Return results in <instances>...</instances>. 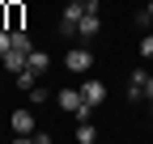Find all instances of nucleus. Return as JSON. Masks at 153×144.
<instances>
[{
  "label": "nucleus",
  "mask_w": 153,
  "mask_h": 144,
  "mask_svg": "<svg viewBox=\"0 0 153 144\" xmlns=\"http://www.w3.org/2000/svg\"><path fill=\"white\" fill-rule=\"evenodd\" d=\"M55 98H60V110H68L76 123H85V119H89V110H94V106L81 98V89H60Z\"/></svg>",
  "instance_id": "1"
},
{
  "label": "nucleus",
  "mask_w": 153,
  "mask_h": 144,
  "mask_svg": "<svg viewBox=\"0 0 153 144\" xmlns=\"http://www.w3.org/2000/svg\"><path fill=\"white\" fill-rule=\"evenodd\" d=\"M102 30V17H98V0L81 13V21H76V38H94V34Z\"/></svg>",
  "instance_id": "2"
},
{
  "label": "nucleus",
  "mask_w": 153,
  "mask_h": 144,
  "mask_svg": "<svg viewBox=\"0 0 153 144\" xmlns=\"http://www.w3.org/2000/svg\"><path fill=\"white\" fill-rule=\"evenodd\" d=\"M85 9H89V0H68V9L60 17V34H76V21H81Z\"/></svg>",
  "instance_id": "3"
},
{
  "label": "nucleus",
  "mask_w": 153,
  "mask_h": 144,
  "mask_svg": "<svg viewBox=\"0 0 153 144\" xmlns=\"http://www.w3.org/2000/svg\"><path fill=\"white\" fill-rule=\"evenodd\" d=\"M89 64H94L89 47H72L68 55H64V68H68V72H89Z\"/></svg>",
  "instance_id": "4"
},
{
  "label": "nucleus",
  "mask_w": 153,
  "mask_h": 144,
  "mask_svg": "<svg viewBox=\"0 0 153 144\" xmlns=\"http://www.w3.org/2000/svg\"><path fill=\"white\" fill-rule=\"evenodd\" d=\"M9 123H13V132L22 136V140H26V136H34V115H30V110H13V119H9Z\"/></svg>",
  "instance_id": "5"
},
{
  "label": "nucleus",
  "mask_w": 153,
  "mask_h": 144,
  "mask_svg": "<svg viewBox=\"0 0 153 144\" xmlns=\"http://www.w3.org/2000/svg\"><path fill=\"white\" fill-rule=\"evenodd\" d=\"M81 98H85L89 106H98V102L106 98V85H102V81H94V76H89V81L81 85Z\"/></svg>",
  "instance_id": "6"
},
{
  "label": "nucleus",
  "mask_w": 153,
  "mask_h": 144,
  "mask_svg": "<svg viewBox=\"0 0 153 144\" xmlns=\"http://www.w3.org/2000/svg\"><path fill=\"white\" fill-rule=\"evenodd\" d=\"M26 55H30V51H17V47H9V51H4V55H0V60H4V68H9L13 76H17V72L26 68Z\"/></svg>",
  "instance_id": "7"
},
{
  "label": "nucleus",
  "mask_w": 153,
  "mask_h": 144,
  "mask_svg": "<svg viewBox=\"0 0 153 144\" xmlns=\"http://www.w3.org/2000/svg\"><path fill=\"white\" fill-rule=\"evenodd\" d=\"M9 30H26V4L9 0Z\"/></svg>",
  "instance_id": "8"
},
{
  "label": "nucleus",
  "mask_w": 153,
  "mask_h": 144,
  "mask_svg": "<svg viewBox=\"0 0 153 144\" xmlns=\"http://www.w3.org/2000/svg\"><path fill=\"white\" fill-rule=\"evenodd\" d=\"M26 68H30V72H38V76H43V72L51 68V60H47V51H30V55H26Z\"/></svg>",
  "instance_id": "9"
},
{
  "label": "nucleus",
  "mask_w": 153,
  "mask_h": 144,
  "mask_svg": "<svg viewBox=\"0 0 153 144\" xmlns=\"http://www.w3.org/2000/svg\"><path fill=\"white\" fill-rule=\"evenodd\" d=\"M34 85H38V72H30V68H22V72H17V89H26V93H30Z\"/></svg>",
  "instance_id": "10"
},
{
  "label": "nucleus",
  "mask_w": 153,
  "mask_h": 144,
  "mask_svg": "<svg viewBox=\"0 0 153 144\" xmlns=\"http://www.w3.org/2000/svg\"><path fill=\"white\" fill-rule=\"evenodd\" d=\"M9 38H13V47H17V51H34V47H30V34H26V30H9Z\"/></svg>",
  "instance_id": "11"
},
{
  "label": "nucleus",
  "mask_w": 153,
  "mask_h": 144,
  "mask_svg": "<svg viewBox=\"0 0 153 144\" xmlns=\"http://www.w3.org/2000/svg\"><path fill=\"white\" fill-rule=\"evenodd\" d=\"M94 136H98V132H94L89 123H76V140H81V144H94Z\"/></svg>",
  "instance_id": "12"
},
{
  "label": "nucleus",
  "mask_w": 153,
  "mask_h": 144,
  "mask_svg": "<svg viewBox=\"0 0 153 144\" xmlns=\"http://www.w3.org/2000/svg\"><path fill=\"white\" fill-rule=\"evenodd\" d=\"M26 98H30V102H34V106H38V102H47V98H51V93H47V89H43V85H34V89H30V93H26Z\"/></svg>",
  "instance_id": "13"
},
{
  "label": "nucleus",
  "mask_w": 153,
  "mask_h": 144,
  "mask_svg": "<svg viewBox=\"0 0 153 144\" xmlns=\"http://www.w3.org/2000/svg\"><path fill=\"white\" fill-rule=\"evenodd\" d=\"M140 55H145V60H153V34H149L145 43H140Z\"/></svg>",
  "instance_id": "14"
},
{
  "label": "nucleus",
  "mask_w": 153,
  "mask_h": 144,
  "mask_svg": "<svg viewBox=\"0 0 153 144\" xmlns=\"http://www.w3.org/2000/svg\"><path fill=\"white\" fill-rule=\"evenodd\" d=\"M0 30H9V4H0Z\"/></svg>",
  "instance_id": "15"
},
{
  "label": "nucleus",
  "mask_w": 153,
  "mask_h": 144,
  "mask_svg": "<svg viewBox=\"0 0 153 144\" xmlns=\"http://www.w3.org/2000/svg\"><path fill=\"white\" fill-rule=\"evenodd\" d=\"M145 102H153V76H145Z\"/></svg>",
  "instance_id": "16"
},
{
  "label": "nucleus",
  "mask_w": 153,
  "mask_h": 144,
  "mask_svg": "<svg viewBox=\"0 0 153 144\" xmlns=\"http://www.w3.org/2000/svg\"><path fill=\"white\" fill-rule=\"evenodd\" d=\"M149 13H153V0H149Z\"/></svg>",
  "instance_id": "17"
},
{
  "label": "nucleus",
  "mask_w": 153,
  "mask_h": 144,
  "mask_svg": "<svg viewBox=\"0 0 153 144\" xmlns=\"http://www.w3.org/2000/svg\"><path fill=\"white\" fill-rule=\"evenodd\" d=\"M0 68H4V60H0Z\"/></svg>",
  "instance_id": "18"
}]
</instances>
